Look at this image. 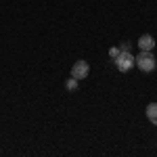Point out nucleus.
<instances>
[{"instance_id": "1", "label": "nucleus", "mask_w": 157, "mask_h": 157, "mask_svg": "<svg viewBox=\"0 0 157 157\" xmlns=\"http://www.w3.org/2000/svg\"><path fill=\"white\" fill-rule=\"evenodd\" d=\"M134 65H136L140 71H145V73L155 71L157 61H155V57H153V50H140V52L134 57Z\"/></svg>"}, {"instance_id": "2", "label": "nucleus", "mask_w": 157, "mask_h": 157, "mask_svg": "<svg viewBox=\"0 0 157 157\" xmlns=\"http://www.w3.org/2000/svg\"><path fill=\"white\" fill-rule=\"evenodd\" d=\"M113 63L117 65V69H120L121 73H128L134 67V55L132 52H120V55L113 59Z\"/></svg>"}, {"instance_id": "3", "label": "nucleus", "mask_w": 157, "mask_h": 157, "mask_svg": "<svg viewBox=\"0 0 157 157\" xmlns=\"http://www.w3.org/2000/svg\"><path fill=\"white\" fill-rule=\"evenodd\" d=\"M88 73H90V65L86 63V61H75L71 67V78H75L78 82L80 80H86L88 78Z\"/></svg>"}, {"instance_id": "4", "label": "nucleus", "mask_w": 157, "mask_h": 157, "mask_svg": "<svg viewBox=\"0 0 157 157\" xmlns=\"http://www.w3.org/2000/svg\"><path fill=\"white\" fill-rule=\"evenodd\" d=\"M138 48L140 50H153L155 48V40H153V36H149V34L140 36L138 38Z\"/></svg>"}, {"instance_id": "5", "label": "nucleus", "mask_w": 157, "mask_h": 157, "mask_svg": "<svg viewBox=\"0 0 157 157\" xmlns=\"http://www.w3.org/2000/svg\"><path fill=\"white\" fill-rule=\"evenodd\" d=\"M145 113H147V117L151 120V124L157 126V103H149L147 109H145Z\"/></svg>"}, {"instance_id": "6", "label": "nucleus", "mask_w": 157, "mask_h": 157, "mask_svg": "<svg viewBox=\"0 0 157 157\" xmlns=\"http://www.w3.org/2000/svg\"><path fill=\"white\" fill-rule=\"evenodd\" d=\"M65 88H67V90H78V80H75V78H67V80H65Z\"/></svg>"}, {"instance_id": "7", "label": "nucleus", "mask_w": 157, "mask_h": 157, "mask_svg": "<svg viewBox=\"0 0 157 157\" xmlns=\"http://www.w3.org/2000/svg\"><path fill=\"white\" fill-rule=\"evenodd\" d=\"M130 48H132V44H130V42H124L120 46V52H130Z\"/></svg>"}, {"instance_id": "8", "label": "nucleus", "mask_w": 157, "mask_h": 157, "mask_svg": "<svg viewBox=\"0 0 157 157\" xmlns=\"http://www.w3.org/2000/svg\"><path fill=\"white\" fill-rule=\"evenodd\" d=\"M117 55H120V48H115V46H113V48H109V57H111V59H115Z\"/></svg>"}]
</instances>
